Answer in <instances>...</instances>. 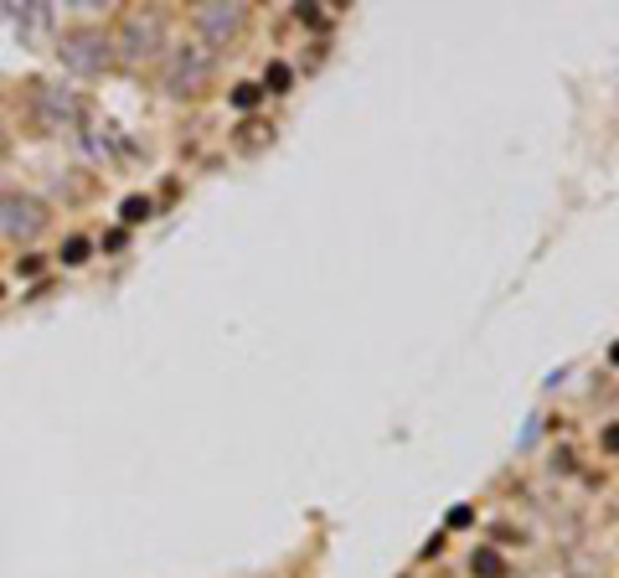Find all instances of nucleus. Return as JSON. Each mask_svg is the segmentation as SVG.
Here are the masks:
<instances>
[{
    "instance_id": "nucleus-1",
    "label": "nucleus",
    "mask_w": 619,
    "mask_h": 578,
    "mask_svg": "<svg viewBox=\"0 0 619 578\" xmlns=\"http://www.w3.org/2000/svg\"><path fill=\"white\" fill-rule=\"evenodd\" d=\"M41 228H47V207L36 196H0V233L11 243H31Z\"/></svg>"
},
{
    "instance_id": "nucleus-9",
    "label": "nucleus",
    "mask_w": 619,
    "mask_h": 578,
    "mask_svg": "<svg viewBox=\"0 0 619 578\" xmlns=\"http://www.w3.org/2000/svg\"><path fill=\"white\" fill-rule=\"evenodd\" d=\"M258 93H263V88H253V83H242L237 93H232V103H237V108H253V103H258Z\"/></svg>"
},
{
    "instance_id": "nucleus-10",
    "label": "nucleus",
    "mask_w": 619,
    "mask_h": 578,
    "mask_svg": "<svg viewBox=\"0 0 619 578\" xmlns=\"http://www.w3.org/2000/svg\"><path fill=\"white\" fill-rule=\"evenodd\" d=\"M269 88H274V93L290 88V68H284V62H274V68H269Z\"/></svg>"
},
{
    "instance_id": "nucleus-5",
    "label": "nucleus",
    "mask_w": 619,
    "mask_h": 578,
    "mask_svg": "<svg viewBox=\"0 0 619 578\" xmlns=\"http://www.w3.org/2000/svg\"><path fill=\"white\" fill-rule=\"evenodd\" d=\"M196 26H202L212 41H227L242 31V6H202L196 11Z\"/></svg>"
},
{
    "instance_id": "nucleus-2",
    "label": "nucleus",
    "mask_w": 619,
    "mask_h": 578,
    "mask_svg": "<svg viewBox=\"0 0 619 578\" xmlns=\"http://www.w3.org/2000/svg\"><path fill=\"white\" fill-rule=\"evenodd\" d=\"M207 78H212V52L207 47H181L170 57V68H165V83L175 93H202Z\"/></svg>"
},
{
    "instance_id": "nucleus-12",
    "label": "nucleus",
    "mask_w": 619,
    "mask_h": 578,
    "mask_svg": "<svg viewBox=\"0 0 619 578\" xmlns=\"http://www.w3.org/2000/svg\"><path fill=\"white\" fill-rule=\"evenodd\" d=\"M0 295H6V289H0Z\"/></svg>"
},
{
    "instance_id": "nucleus-3",
    "label": "nucleus",
    "mask_w": 619,
    "mask_h": 578,
    "mask_svg": "<svg viewBox=\"0 0 619 578\" xmlns=\"http://www.w3.org/2000/svg\"><path fill=\"white\" fill-rule=\"evenodd\" d=\"M124 57H155L160 52V41H165V26H160V16H129L124 21Z\"/></svg>"
},
{
    "instance_id": "nucleus-8",
    "label": "nucleus",
    "mask_w": 619,
    "mask_h": 578,
    "mask_svg": "<svg viewBox=\"0 0 619 578\" xmlns=\"http://www.w3.org/2000/svg\"><path fill=\"white\" fill-rule=\"evenodd\" d=\"M150 217V202H145V196H129V202H124V222H145Z\"/></svg>"
},
{
    "instance_id": "nucleus-7",
    "label": "nucleus",
    "mask_w": 619,
    "mask_h": 578,
    "mask_svg": "<svg viewBox=\"0 0 619 578\" xmlns=\"http://www.w3.org/2000/svg\"><path fill=\"white\" fill-rule=\"evenodd\" d=\"M88 258V238H68L62 243V263H83Z\"/></svg>"
},
{
    "instance_id": "nucleus-4",
    "label": "nucleus",
    "mask_w": 619,
    "mask_h": 578,
    "mask_svg": "<svg viewBox=\"0 0 619 578\" xmlns=\"http://www.w3.org/2000/svg\"><path fill=\"white\" fill-rule=\"evenodd\" d=\"M108 47H114V41H108L103 31H73L68 47H62V57H68L73 68L93 73V68H103V62H108Z\"/></svg>"
},
{
    "instance_id": "nucleus-11",
    "label": "nucleus",
    "mask_w": 619,
    "mask_h": 578,
    "mask_svg": "<svg viewBox=\"0 0 619 578\" xmlns=\"http://www.w3.org/2000/svg\"><path fill=\"white\" fill-rule=\"evenodd\" d=\"M470 517H475L470 506H454V511H449V527H470Z\"/></svg>"
},
{
    "instance_id": "nucleus-6",
    "label": "nucleus",
    "mask_w": 619,
    "mask_h": 578,
    "mask_svg": "<svg viewBox=\"0 0 619 578\" xmlns=\"http://www.w3.org/2000/svg\"><path fill=\"white\" fill-rule=\"evenodd\" d=\"M475 573H480V578H506V563H501V552L480 547V552H475Z\"/></svg>"
}]
</instances>
